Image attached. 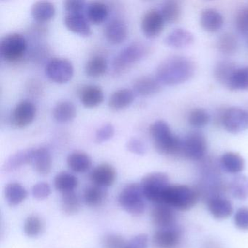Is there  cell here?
Segmentation results:
<instances>
[{
	"mask_svg": "<svg viewBox=\"0 0 248 248\" xmlns=\"http://www.w3.org/2000/svg\"><path fill=\"white\" fill-rule=\"evenodd\" d=\"M195 63L189 58L172 56L158 66L156 78L162 85L174 86L189 80L195 73Z\"/></svg>",
	"mask_w": 248,
	"mask_h": 248,
	"instance_id": "obj_1",
	"label": "cell"
},
{
	"mask_svg": "<svg viewBox=\"0 0 248 248\" xmlns=\"http://www.w3.org/2000/svg\"><path fill=\"white\" fill-rule=\"evenodd\" d=\"M149 134L155 149L164 156H182V139L173 133L164 120H156L149 127Z\"/></svg>",
	"mask_w": 248,
	"mask_h": 248,
	"instance_id": "obj_2",
	"label": "cell"
},
{
	"mask_svg": "<svg viewBox=\"0 0 248 248\" xmlns=\"http://www.w3.org/2000/svg\"><path fill=\"white\" fill-rule=\"evenodd\" d=\"M198 191L186 185H170L162 196V203L174 210H188L198 201Z\"/></svg>",
	"mask_w": 248,
	"mask_h": 248,
	"instance_id": "obj_3",
	"label": "cell"
},
{
	"mask_svg": "<svg viewBox=\"0 0 248 248\" xmlns=\"http://www.w3.org/2000/svg\"><path fill=\"white\" fill-rule=\"evenodd\" d=\"M145 199L140 184L132 183L122 190L118 201L120 206L127 213L139 216L146 210Z\"/></svg>",
	"mask_w": 248,
	"mask_h": 248,
	"instance_id": "obj_4",
	"label": "cell"
},
{
	"mask_svg": "<svg viewBox=\"0 0 248 248\" xmlns=\"http://www.w3.org/2000/svg\"><path fill=\"white\" fill-rule=\"evenodd\" d=\"M145 198L155 204L162 203L164 192L169 186V178L163 172H151L140 183Z\"/></svg>",
	"mask_w": 248,
	"mask_h": 248,
	"instance_id": "obj_5",
	"label": "cell"
},
{
	"mask_svg": "<svg viewBox=\"0 0 248 248\" xmlns=\"http://www.w3.org/2000/svg\"><path fill=\"white\" fill-rule=\"evenodd\" d=\"M149 47L141 42H133L123 49L114 61V71L122 73L141 60L149 53Z\"/></svg>",
	"mask_w": 248,
	"mask_h": 248,
	"instance_id": "obj_6",
	"label": "cell"
},
{
	"mask_svg": "<svg viewBox=\"0 0 248 248\" xmlns=\"http://www.w3.org/2000/svg\"><path fill=\"white\" fill-rule=\"evenodd\" d=\"M207 150V140L200 132H191L182 139V156L193 161L202 160Z\"/></svg>",
	"mask_w": 248,
	"mask_h": 248,
	"instance_id": "obj_7",
	"label": "cell"
},
{
	"mask_svg": "<svg viewBox=\"0 0 248 248\" xmlns=\"http://www.w3.org/2000/svg\"><path fill=\"white\" fill-rule=\"evenodd\" d=\"M27 43L21 34H8L0 43L1 56L7 62H16L22 59L27 51Z\"/></svg>",
	"mask_w": 248,
	"mask_h": 248,
	"instance_id": "obj_8",
	"label": "cell"
},
{
	"mask_svg": "<svg viewBox=\"0 0 248 248\" xmlns=\"http://www.w3.org/2000/svg\"><path fill=\"white\" fill-rule=\"evenodd\" d=\"M220 124L231 133L245 131L248 128V113L240 107H229L223 110Z\"/></svg>",
	"mask_w": 248,
	"mask_h": 248,
	"instance_id": "obj_9",
	"label": "cell"
},
{
	"mask_svg": "<svg viewBox=\"0 0 248 248\" xmlns=\"http://www.w3.org/2000/svg\"><path fill=\"white\" fill-rule=\"evenodd\" d=\"M46 74L55 83H67L73 78V65L64 58H53L46 66Z\"/></svg>",
	"mask_w": 248,
	"mask_h": 248,
	"instance_id": "obj_10",
	"label": "cell"
},
{
	"mask_svg": "<svg viewBox=\"0 0 248 248\" xmlns=\"http://www.w3.org/2000/svg\"><path fill=\"white\" fill-rule=\"evenodd\" d=\"M183 232L179 226L159 229L152 237L154 246L156 248H180Z\"/></svg>",
	"mask_w": 248,
	"mask_h": 248,
	"instance_id": "obj_11",
	"label": "cell"
},
{
	"mask_svg": "<svg viewBox=\"0 0 248 248\" xmlns=\"http://www.w3.org/2000/svg\"><path fill=\"white\" fill-rule=\"evenodd\" d=\"M37 115V107L34 103L23 101L18 103L11 116V124L16 128L23 129L32 123Z\"/></svg>",
	"mask_w": 248,
	"mask_h": 248,
	"instance_id": "obj_12",
	"label": "cell"
},
{
	"mask_svg": "<svg viewBox=\"0 0 248 248\" xmlns=\"http://www.w3.org/2000/svg\"><path fill=\"white\" fill-rule=\"evenodd\" d=\"M165 23L160 11L152 8L146 11L142 18V31L147 38H156L163 31Z\"/></svg>",
	"mask_w": 248,
	"mask_h": 248,
	"instance_id": "obj_13",
	"label": "cell"
},
{
	"mask_svg": "<svg viewBox=\"0 0 248 248\" xmlns=\"http://www.w3.org/2000/svg\"><path fill=\"white\" fill-rule=\"evenodd\" d=\"M117 178V171L115 168L107 163L100 164L97 165L90 174V179L95 185L105 188L114 184Z\"/></svg>",
	"mask_w": 248,
	"mask_h": 248,
	"instance_id": "obj_14",
	"label": "cell"
},
{
	"mask_svg": "<svg viewBox=\"0 0 248 248\" xmlns=\"http://www.w3.org/2000/svg\"><path fill=\"white\" fill-rule=\"evenodd\" d=\"M152 223L159 228L165 229L175 226L176 214L175 210L165 204H156L151 211Z\"/></svg>",
	"mask_w": 248,
	"mask_h": 248,
	"instance_id": "obj_15",
	"label": "cell"
},
{
	"mask_svg": "<svg viewBox=\"0 0 248 248\" xmlns=\"http://www.w3.org/2000/svg\"><path fill=\"white\" fill-rule=\"evenodd\" d=\"M207 208L210 214L218 220L228 218L233 212L232 202L220 195L210 197L207 200Z\"/></svg>",
	"mask_w": 248,
	"mask_h": 248,
	"instance_id": "obj_16",
	"label": "cell"
},
{
	"mask_svg": "<svg viewBox=\"0 0 248 248\" xmlns=\"http://www.w3.org/2000/svg\"><path fill=\"white\" fill-rule=\"evenodd\" d=\"M200 23L204 31L210 33L218 31L223 27L224 19L222 14L215 8H205L202 11Z\"/></svg>",
	"mask_w": 248,
	"mask_h": 248,
	"instance_id": "obj_17",
	"label": "cell"
},
{
	"mask_svg": "<svg viewBox=\"0 0 248 248\" xmlns=\"http://www.w3.org/2000/svg\"><path fill=\"white\" fill-rule=\"evenodd\" d=\"M31 164L40 175H48L53 167V159L49 149L46 147L34 149Z\"/></svg>",
	"mask_w": 248,
	"mask_h": 248,
	"instance_id": "obj_18",
	"label": "cell"
},
{
	"mask_svg": "<svg viewBox=\"0 0 248 248\" xmlns=\"http://www.w3.org/2000/svg\"><path fill=\"white\" fill-rule=\"evenodd\" d=\"M64 24L69 31L81 37H88L92 34L91 26L82 14H66Z\"/></svg>",
	"mask_w": 248,
	"mask_h": 248,
	"instance_id": "obj_19",
	"label": "cell"
},
{
	"mask_svg": "<svg viewBox=\"0 0 248 248\" xmlns=\"http://www.w3.org/2000/svg\"><path fill=\"white\" fill-rule=\"evenodd\" d=\"M133 89L140 96H153L160 92L162 84L156 78L142 76L136 79L133 82Z\"/></svg>",
	"mask_w": 248,
	"mask_h": 248,
	"instance_id": "obj_20",
	"label": "cell"
},
{
	"mask_svg": "<svg viewBox=\"0 0 248 248\" xmlns=\"http://www.w3.org/2000/svg\"><path fill=\"white\" fill-rule=\"evenodd\" d=\"M128 35V29L124 21L114 20L104 29V36L108 43L118 45L123 43Z\"/></svg>",
	"mask_w": 248,
	"mask_h": 248,
	"instance_id": "obj_21",
	"label": "cell"
},
{
	"mask_svg": "<svg viewBox=\"0 0 248 248\" xmlns=\"http://www.w3.org/2000/svg\"><path fill=\"white\" fill-rule=\"evenodd\" d=\"M194 41L192 33L184 28L174 29L165 38L167 46L175 49L184 48L191 46Z\"/></svg>",
	"mask_w": 248,
	"mask_h": 248,
	"instance_id": "obj_22",
	"label": "cell"
},
{
	"mask_svg": "<svg viewBox=\"0 0 248 248\" xmlns=\"http://www.w3.org/2000/svg\"><path fill=\"white\" fill-rule=\"evenodd\" d=\"M79 97L84 107L94 108L102 104L104 101V91L97 85H88L82 88Z\"/></svg>",
	"mask_w": 248,
	"mask_h": 248,
	"instance_id": "obj_23",
	"label": "cell"
},
{
	"mask_svg": "<svg viewBox=\"0 0 248 248\" xmlns=\"http://www.w3.org/2000/svg\"><path fill=\"white\" fill-rule=\"evenodd\" d=\"M67 165L73 172L84 173L91 169L92 159L85 152L75 151L68 156Z\"/></svg>",
	"mask_w": 248,
	"mask_h": 248,
	"instance_id": "obj_24",
	"label": "cell"
},
{
	"mask_svg": "<svg viewBox=\"0 0 248 248\" xmlns=\"http://www.w3.org/2000/svg\"><path fill=\"white\" fill-rule=\"evenodd\" d=\"M220 167L231 174H238L245 168V160L239 154L229 152L223 154L220 159Z\"/></svg>",
	"mask_w": 248,
	"mask_h": 248,
	"instance_id": "obj_25",
	"label": "cell"
},
{
	"mask_svg": "<svg viewBox=\"0 0 248 248\" xmlns=\"http://www.w3.org/2000/svg\"><path fill=\"white\" fill-rule=\"evenodd\" d=\"M34 149L19 151L11 155L3 165V170L7 172L16 170L27 164L31 163Z\"/></svg>",
	"mask_w": 248,
	"mask_h": 248,
	"instance_id": "obj_26",
	"label": "cell"
},
{
	"mask_svg": "<svg viewBox=\"0 0 248 248\" xmlns=\"http://www.w3.org/2000/svg\"><path fill=\"white\" fill-rule=\"evenodd\" d=\"M31 16L39 23H46L54 18L56 8L52 2L48 1H39L31 7Z\"/></svg>",
	"mask_w": 248,
	"mask_h": 248,
	"instance_id": "obj_27",
	"label": "cell"
},
{
	"mask_svg": "<svg viewBox=\"0 0 248 248\" xmlns=\"http://www.w3.org/2000/svg\"><path fill=\"white\" fill-rule=\"evenodd\" d=\"M134 101V92L128 88L115 91L110 97L108 107L114 111L124 109Z\"/></svg>",
	"mask_w": 248,
	"mask_h": 248,
	"instance_id": "obj_28",
	"label": "cell"
},
{
	"mask_svg": "<svg viewBox=\"0 0 248 248\" xmlns=\"http://www.w3.org/2000/svg\"><path fill=\"white\" fill-rule=\"evenodd\" d=\"M107 196V192L103 187L93 184L87 187L84 191L83 200L86 205L96 207L104 203Z\"/></svg>",
	"mask_w": 248,
	"mask_h": 248,
	"instance_id": "obj_29",
	"label": "cell"
},
{
	"mask_svg": "<svg viewBox=\"0 0 248 248\" xmlns=\"http://www.w3.org/2000/svg\"><path fill=\"white\" fill-rule=\"evenodd\" d=\"M5 195L9 205L17 206L26 200L28 192L19 183L12 182L5 187Z\"/></svg>",
	"mask_w": 248,
	"mask_h": 248,
	"instance_id": "obj_30",
	"label": "cell"
},
{
	"mask_svg": "<svg viewBox=\"0 0 248 248\" xmlns=\"http://www.w3.org/2000/svg\"><path fill=\"white\" fill-rule=\"evenodd\" d=\"M53 116L55 120L59 123L72 121L77 116L76 107L70 101H61L53 108Z\"/></svg>",
	"mask_w": 248,
	"mask_h": 248,
	"instance_id": "obj_31",
	"label": "cell"
},
{
	"mask_svg": "<svg viewBox=\"0 0 248 248\" xmlns=\"http://www.w3.org/2000/svg\"><path fill=\"white\" fill-rule=\"evenodd\" d=\"M108 11L107 5L102 2H91L87 8V18L91 24L99 25L106 21Z\"/></svg>",
	"mask_w": 248,
	"mask_h": 248,
	"instance_id": "obj_32",
	"label": "cell"
},
{
	"mask_svg": "<svg viewBox=\"0 0 248 248\" xmlns=\"http://www.w3.org/2000/svg\"><path fill=\"white\" fill-rule=\"evenodd\" d=\"M236 63L229 60H223L216 64L214 69V77L217 82L227 87L231 78L236 69Z\"/></svg>",
	"mask_w": 248,
	"mask_h": 248,
	"instance_id": "obj_33",
	"label": "cell"
},
{
	"mask_svg": "<svg viewBox=\"0 0 248 248\" xmlns=\"http://www.w3.org/2000/svg\"><path fill=\"white\" fill-rule=\"evenodd\" d=\"M78 186V178L69 172H61L55 177V188L63 194L75 191Z\"/></svg>",
	"mask_w": 248,
	"mask_h": 248,
	"instance_id": "obj_34",
	"label": "cell"
},
{
	"mask_svg": "<svg viewBox=\"0 0 248 248\" xmlns=\"http://www.w3.org/2000/svg\"><path fill=\"white\" fill-rule=\"evenodd\" d=\"M108 64L103 56H96L91 58L85 65V72L87 76L92 78L102 77L107 72Z\"/></svg>",
	"mask_w": 248,
	"mask_h": 248,
	"instance_id": "obj_35",
	"label": "cell"
},
{
	"mask_svg": "<svg viewBox=\"0 0 248 248\" xmlns=\"http://www.w3.org/2000/svg\"><path fill=\"white\" fill-rule=\"evenodd\" d=\"M160 13L165 22L175 24L178 22L181 18L182 8L179 2L175 0H170L162 5Z\"/></svg>",
	"mask_w": 248,
	"mask_h": 248,
	"instance_id": "obj_36",
	"label": "cell"
},
{
	"mask_svg": "<svg viewBox=\"0 0 248 248\" xmlns=\"http://www.w3.org/2000/svg\"><path fill=\"white\" fill-rule=\"evenodd\" d=\"M61 208L68 216L77 214L81 209L80 197L75 191L63 194L61 199Z\"/></svg>",
	"mask_w": 248,
	"mask_h": 248,
	"instance_id": "obj_37",
	"label": "cell"
},
{
	"mask_svg": "<svg viewBox=\"0 0 248 248\" xmlns=\"http://www.w3.org/2000/svg\"><path fill=\"white\" fill-rule=\"evenodd\" d=\"M227 88L232 91L248 90V66L237 68L233 72Z\"/></svg>",
	"mask_w": 248,
	"mask_h": 248,
	"instance_id": "obj_38",
	"label": "cell"
},
{
	"mask_svg": "<svg viewBox=\"0 0 248 248\" xmlns=\"http://www.w3.org/2000/svg\"><path fill=\"white\" fill-rule=\"evenodd\" d=\"M217 47L219 51L223 54H233L238 49L237 38L232 33H224L217 40Z\"/></svg>",
	"mask_w": 248,
	"mask_h": 248,
	"instance_id": "obj_39",
	"label": "cell"
},
{
	"mask_svg": "<svg viewBox=\"0 0 248 248\" xmlns=\"http://www.w3.org/2000/svg\"><path fill=\"white\" fill-rule=\"evenodd\" d=\"M229 190L235 198L239 200L248 198V177L245 175L235 177L229 185Z\"/></svg>",
	"mask_w": 248,
	"mask_h": 248,
	"instance_id": "obj_40",
	"label": "cell"
},
{
	"mask_svg": "<svg viewBox=\"0 0 248 248\" xmlns=\"http://www.w3.org/2000/svg\"><path fill=\"white\" fill-rule=\"evenodd\" d=\"M210 114L202 108H193L188 116V121L190 125L197 128L205 127L210 123Z\"/></svg>",
	"mask_w": 248,
	"mask_h": 248,
	"instance_id": "obj_41",
	"label": "cell"
},
{
	"mask_svg": "<svg viewBox=\"0 0 248 248\" xmlns=\"http://www.w3.org/2000/svg\"><path fill=\"white\" fill-rule=\"evenodd\" d=\"M43 230L41 218L36 215H31L26 219L24 225V233L29 237H37Z\"/></svg>",
	"mask_w": 248,
	"mask_h": 248,
	"instance_id": "obj_42",
	"label": "cell"
},
{
	"mask_svg": "<svg viewBox=\"0 0 248 248\" xmlns=\"http://www.w3.org/2000/svg\"><path fill=\"white\" fill-rule=\"evenodd\" d=\"M127 244L124 237L116 233H108L102 239L104 248H124Z\"/></svg>",
	"mask_w": 248,
	"mask_h": 248,
	"instance_id": "obj_43",
	"label": "cell"
},
{
	"mask_svg": "<svg viewBox=\"0 0 248 248\" xmlns=\"http://www.w3.org/2000/svg\"><path fill=\"white\" fill-rule=\"evenodd\" d=\"M236 27L244 35H248V5L241 8L236 16Z\"/></svg>",
	"mask_w": 248,
	"mask_h": 248,
	"instance_id": "obj_44",
	"label": "cell"
},
{
	"mask_svg": "<svg viewBox=\"0 0 248 248\" xmlns=\"http://www.w3.org/2000/svg\"><path fill=\"white\" fill-rule=\"evenodd\" d=\"M115 130L111 123H107L100 127L95 133V141L96 143H102L108 141L114 136Z\"/></svg>",
	"mask_w": 248,
	"mask_h": 248,
	"instance_id": "obj_45",
	"label": "cell"
},
{
	"mask_svg": "<svg viewBox=\"0 0 248 248\" xmlns=\"http://www.w3.org/2000/svg\"><path fill=\"white\" fill-rule=\"evenodd\" d=\"M31 194L37 200H44L51 194V188L47 182L42 181L33 186Z\"/></svg>",
	"mask_w": 248,
	"mask_h": 248,
	"instance_id": "obj_46",
	"label": "cell"
},
{
	"mask_svg": "<svg viewBox=\"0 0 248 248\" xmlns=\"http://www.w3.org/2000/svg\"><path fill=\"white\" fill-rule=\"evenodd\" d=\"M234 223L241 230H248V207H241L234 215Z\"/></svg>",
	"mask_w": 248,
	"mask_h": 248,
	"instance_id": "obj_47",
	"label": "cell"
},
{
	"mask_svg": "<svg viewBox=\"0 0 248 248\" xmlns=\"http://www.w3.org/2000/svg\"><path fill=\"white\" fill-rule=\"evenodd\" d=\"M63 5L67 14H81L85 8V2L80 0H68L65 1Z\"/></svg>",
	"mask_w": 248,
	"mask_h": 248,
	"instance_id": "obj_48",
	"label": "cell"
},
{
	"mask_svg": "<svg viewBox=\"0 0 248 248\" xmlns=\"http://www.w3.org/2000/svg\"><path fill=\"white\" fill-rule=\"evenodd\" d=\"M127 149L132 153L138 155H143L146 153V146L139 139L133 138L130 139L127 143Z\"/></svg>",
	"mask_w": 248,
	"mask_h": 248,
	"instance_id": "obj_49",
	"label": "cell"
},
{
	"mask_svg": "<svg viewBox=\"0 0 248 248\" xmlns=\"http://www.w3.org/2000/svg\"><path fill=\"white\" fill-rule=\"evenodd\" d=\"M149 243V238L146 234L140 233L132 238L127 244L135 248H146Z\"/></svg>",
	"mask_w": 248,
	"mask_h": 248,
	"instance_id": "obj_50",
	"label": "cell"
},
{
	"mask_svg": "<svg viewBox=\"0 0 248 248\" xmlns=\"http://www.w3.org/2000/svg\"><path fill=\"white\" fill-rule=\"evenodd\" d=\"M124 248H133V247L130 246V245H129L128 244H127V245H126V246L124 247Z\"/></svg>",
	"mask_w": 248,
	"mask_h": 248,
	"instance_id": "obj_51",
	"label": "cell"
}]
</instances>
